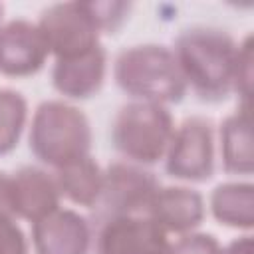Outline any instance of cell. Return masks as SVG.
I'll list each match as a JSON object with an SVG mask.
<instances>
[{
    "instance_id": "obj_1",
    "label": "cell",
    "mask_w": 254,
    "mask_h": 254,
    "mask_svg": "<svg viewBox=\"0 0 254 254\" xmlns=\"http://www.w3.org/2000/svg\"><path fill=\"white\" fill-rule=\"evenodd\" d=\"M173 56L181 75L202 101H222L234 91L238 44L218 28H189L179 34Z\"/></svg>"
},
{
    "instance_id": "obj_2",
    "label": "cell",
    "mask_w": 254,
    "mask_h": 254,
    "mask_svg": "<svg viewBox=\"0 0 254 254\" xmlns=\"http://www.w3.org/2000/svg\"><path fill=\"white\" fill-rule=\"evenodd\" d=\"M117 85L137 101L177 103L187 91L173 52L165 46L145 44L123 50L113 67Z\"/></svg>"
},
{
    "instance_id": "obj_3",
    "label": "cell",
    "mask_w": 254,
    "mask_h": 254,
    "mask_svg": "<svg viewBox=\"0 0 254 254\" xmlns=\"http://www.w3.org/2000/svg\"><path fill=\"white\" fill-rule=\"evenodd\" d=\"M91 129L73 105L50 99L38 105L30 127V149L46 165L60 169L89 155Z\"/></svg>"
},
{
    "instance_id": "obj_4",
    "label": "cell",
    "mask_w": 254,
    "mask_h": 254,
    "mask_svg": "<svg viewBox=\"0 0 254 254\" xmlns=\"http://www.w3.org/2000/svg\"><path fill=\"white\" fill-rule=\"evenodd\" d=\"M173 131V117L165 105L131 101L115 115L111 141L129 163L151 165L165 157Z\"/></svg>"
},
{
    "instance_id": "obj_5",
    "label": "cell",
    "mask_w": 254,
    "mask_h": 254,
    "mask_svg": "<svg viewBox=\"0 0 254 254\" xmlns=\"http://www.w3.org/2000/svg\"><path fill=\"white\" fill-rule=\"evenodd\" d=\"M159 189L153 173L135 163L115 161L103 171L101 192L93 208H97V220L121 214H143Z\"/></svg>"
},
{
    "instance_id": "obj_6",
    "label": "cell",
    "mask_w": 254,
    "mask_h": 254,
    "mask_svg": "<svg viewBox=\"0 0 254 254\" xmlns=\"http://www.w3.org/2000/svg\"><path fill=\"white\" fill-rule=\"evenodd\" d=\"M165 169L171 177L190 183H202L212 177L214 137L210 121L190 117L173 131L165 153Z\"/></svg>"
},
{
    "instance_id": "obj_7",
    "label": "cell",
    "mask_w": 254,
    "mask_h": 254,
    "mask_svg": "<svg viewBox=\"0 0 254 254\" xmlns=\"http://www.w3.org/2000/svg\"><path fill=\"white\" fill-rule=\"evenodd\" d=\"M38 28L56 60H71L99 46V30L83 8V2L50 6L44 10Z\"/></svg>"
},
{
    "instance_id": "obj_8",
    "label": "cell",
    "mask_w": 254,
    "mask_h": 254,
    "mask_svg": "<svg viewBox=\"0 0 254 254\" xmlns=\"http://www.w3.org/2000/svg\"><path fill=\"white\" fill-rule=\"evenodd\" d=\"M167 232L147 214H121L97 220L95 254H165Z\"/></svg>"
},
{
    "instance_id": "obj_9",
    "label": "cell",
    "mask_w": 254,
    "mask_h": 254,
    "mask_svg": "<svg viewBox=\"0 0 254 254\" xmlns=\"http://www.w3.org/2000/svg\"><path fill=\"white\" fill-rule=\"evenodd\" d=\"M48 56L50 50L38 24L12 20L0 26V71L6 75H32L44 67Z\"/></svg>"
},
{
    "instance_id": "obj_10",
    "label": "cell",
    "mask_w": 254,
    "mask_h": 254,
    "mask_svg": "<svg viewBox=\"0 0 254 254\" xmlns=\"http://www.w3.org/2000/svg\"><path fill=\"white\" fill-rule=\"evenodd\" d=\"M36 254H87L91 228L87 220L69 208H58L32 228Z\"/></svg>"
},
{
    "instance_id": "obj_11",
    "label": "cell",
    "mask_w": 254,
    "mask_h": 254,
    "mask_svg": "<svg viewBox=\"0 0 254 254\" xmlns=\"http://www.w3.org/2000/svg\"><path fill=\"white\" fill-rule=\"evenodd\" d=\"M56 177L38 167H22L12 175V202L16 218L38 222L60 208Z\"/></svg>"
},
{
    "instance_id": "obj_12",
    "label": "cell",
    "mask_w": 254,
    "mask_h": 254,
    "mask_svg": "<svg viewBox=\"0 0 254 254\" xmlns=\"http://www.w3.org/2000/svg\"><path fill=\"white\" fill-rule=\"evenodd\" d=\"M147 214L165 230L187 234L204 216L202 196L189 187H159L147 206Z\"/></svg>"
},
{
    "instance_id": "obj_13",
    "label": "cell",
    "mask_w": 254,
    "mask_h": 254,
    "mask_svg": "<svg viewBox=\"0 0 254 254\" xmlns=\"http://www.w3.org/2000/svg\"><path fill=\"white\" fill-rule=\"evenodd\" d=\"M105 79V52L101 46L95 50L71 58L56 60L52 69L54 87L71 99H87L95 95Z\"/></svg>"
},
{
    "instance_id": "obj_14",
    "label": "cell",
    "mask_w": 254,
    "mask_h": 254,
    "mask_svg": "<svg viewBox=\"0 0 254 254\" xmlns=\"http://www.w3.org/2000/svg\"><path fill=\"white\" fill-rule=\"evenodd\" d=\"M220 155L228 173L250 175L252 157V135H250V111L242 105L236 113L224 119L220 127Z\"/></svg>"
},
{
    "instance_id": "obj_15",
    "label": "cell",
    "mask_w": 254,
    "mask_h": 254,
    "mask_svg": "<svg viewBox=\"0 0 254 254\" xmlns=\"http://www.w3.org/2000/svg\"><path fill=\"white\" fill-rule=\"evenodd\" d=\"M54 177L60 194H64L65 198H69L79 206H87V208L95 206L101 192L103 171L89 155L56 169Z\"/></svg>"
},
{
    "instance_id": "obj_16",
    "label": "cell",
    "mask_w": 254,
    "mask_h": 254,
    "mask_svg": "<svg viewBox=\"0 0 254 254\" xmlns=\"http://www.w3.org/2000/svg\"><path fill=\"white\" fill-rule=\"evenodd\" d=\"M210 208L220 224L250 228L254 222V189L248 183H226L214 189Z\"/></svg>"
},
{
    "instance_id": "obj_17",
    "label": "cell",
    "mask_w": 254,
    "mask_h": 254,
    "mask_svg": "<svg viewBox=\"0 0 254 254\" xmlns=\"http://www.w3.org/2000/svg\"><path fill=\"white\" fill-rule=\"evenodd\" d=\"M28 105L26 99L8 87L0 89V155L10 153L22 135L26 125Z\"/></svg>"
},
{
    "instance_id": "obj_18",
    "label": "cell",
    "mask_w": 254,
    "mask_h": 254,
    "mask_svg": "<svg viewBox=\"0 0 254 254\" xmlns=\"http://www.w3.org/2000/svg\"><path fill=\"white\" fill-rule=\"evenodd\" d=\"M83 8L87 10L99 34H113L127 20L131 4L129 2H83Z\"/></svg>"
},
{
    "instance_id": "obj_19",
    "label": "cell",
    "mask_w": 254,
    "mask_h": 254,
    "mask_svg": "<svg viewBox=\"0 0 254 254\" xmlns=\"http://www.w3.org/2000/svg\"><path fill=\"white\" fill-rule=\"evenodd\" d=\"M165 254H224V248L212 234L187 232L175 242H169Z\"/></svg>"
},
{
    "instance_id": "obj_20",
    "label": "cell",
    "mask_w": 254,
    "mask_h": 254,
    "mask_svg": "<svg viewBox=\"0 0 254 254\" xmlns=\"http://www.w3.org/2000/svg\"><path fill=\"white\" fill-rule=\"evenodd\" d=\"M252 50H250V38L244 40V44H238V56H236V69H234V91L244 97V103H248L250 97V77H252Z\"/></svg>"
},
{
    "instance_id": "obj_21",
    "label": "cell",
    "mask_w": 254,
    "mask_h": 254,
    "mask_svg": "<svg viewBox=\"0 0 254 254\" xmlns=\"http://www.w3.org/2000/svg\"><path fill=\"white\" fill-rule=\"evenodd\" d=\"M0 254H28V244L16 222H0Z\"/></svg>"
},
{
    "instance_id": "obj_22",
    "label": "cell",
    "mask_w": 254,
    "mask_h": 254,
    "mask_svg": "<svg viewBox=\"0 0 254 254\" xmlns=\"http://www.w3.org/2000/svg\"><path fill=\"white\" fill-rule=\"evenodd\" d=\"M14 202H12V177L0 173V222H14Z\"/></svg>"
},
{
    "instance_id": "obj_23",
    "label": "cell",
    "mask_w": 254,
    "mask_h": 254,
    "mask_svg": "<svg viewBox=\"0 0 254 254\" xmlns=\"http://www.w3.org/2000/svg\"><path fill=\"white\" fill-rule=\"evenodd\" d=\"M250 252V238L244 236L242 240H234L228 248H224V254H248Z\"/></svg>"
},
{
    "instance_id": "obj_24",
    "label": "cell",
    "mask_w": 254,
    "mask_h": 254,
    "mask_svg": "<svg viewBox=\"0 0 254 254\" xmlns=\"http://www.w3.org/2000/svg\"><path fill=\"white\" fill-rule=\"evenodd\" d=\"M0 24H2V4H0Z\"/></svg>"
}]
</instances>
